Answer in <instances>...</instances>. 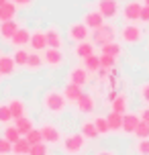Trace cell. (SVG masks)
<instances>
[{
  "instance_id": "obj_13",
  "label": "cell",
  "mask_w": 149,
  "mask_h": 155,
  "mask_svg": "<svg viewBox=\"0 0 149 155\" xmlns=\"http://www.w3.org/2000/svg\"><path fill=\"white\" fill-rule=\"evenodd\" d=\"M139 116L133 114V112H125L123 114V131L127 135H135V129H137V124H139Z\"/></svg>"
},
{
  "instance_id": "obj_35",
  "label": "cell",
  "mask_w": 149,
  "mask_h": 155,
  "mask_svg": "<svg viewBox=\"0 0 149 155\" xmlns=\"http://www.w3.org/2000/svg\"><path fill=\"white\" fill-rule=\"evenodd\" d=\"M94 124H96V129H98V135H106V133H110L106 116H98V118H94Z\"/></svg>"
},
{
  "instance_id": "obj_44",
  "label": "cell",
  "mask_w": 149,
  "mask_h": 155,
  "mask_svg": "<svg viewBox=\"0 0 149 155\" xmlns=\"http://www.w3.org/2000/svg\"><path fill=\"white\" fill-rule=\"evenodd\" d=\"M139 118H141V120H145V123L149 124V108H143V110H141V116H139Z\"/></svg>"
},
{
  "instance_id": "obj_1",
  "label": "cell",
  "mask_w": 149,
  "mask_h": 155,
  "mask_svg": "<svg viewBox=\"0 0 149 155\" xmlns=\"http://www.w3.org/2000/svg\"><path fill=\"white\" fill-rule=\"evenodd\" d=\"M43 108L51 112V114H61L65 110V96L63 92H57V90H49L43 96Z\"/></svg>"
},
{
  "instance_id": "obj_25",
  "label": "cell",
  "mask_w": 149,
  "mask_h": 155,
  "mask_svg": "<svg viewBox=\"0 0 149 155\" xmlns=\"http://www.w3.org/2000/svg\"><path fill=\"white\" fill-rule=\"evenodd\" d=\"M106 120H108V129L110 131H123V114L110 110V114L106 116Z\"/></svg>"
},
{
  "instance_id": "obj_49",
  "label": "cell",
  "mask_w": 149,
  "mask_h": 155,
  "mask_svg": "<svg viewBox=\"0 0 149 155\" xmlns=\"http://www.w3.org/2000/svg\"><path fill=\"white\" fill-rule=\"evenodd\" d=\"M0 80H2V74H0Z\"/></svg>"
},
{
  "instance_id": "obj_3",
  "label": "cell",
  "mask_w": 149,
  "mask_h": 155,
  "mask_svg": "<svg viewBox=\"0 0 149 155\" xmlns=\"http://www.w3.org/2000/svg\"><path fill=\"white\" fill-rule=\"evenodd\" d=\"M117 39V29L112 27V25H102V27H98L94 33H92V43H94V47H104L106 43H112Z\"/></svg>"
},
{
  "instance_id": "obj_24",
  "label": "cell",
  "mask_w": 149,
  "mask_h": 155,
  "mask_svg": "<svg viewBox=\"0 0 149 155\" xmlns=\"http://www.w3.org/2000/svg\"><path fill=\"white\" fill-rule=\"evenodd\" d=\"M29 151H31V143L25 137H21L16 143H12V153L15 155H29Z\"/></svg>"
},
{
  "instance_id": "obj_4",
  "label": "cell",
  "mask_w": 149,
  "mask_h": 155,
  "mask_svg": "<svg viewBox=\"0 0 149 155\" xmlns=\"http://www.w3.org/2000/svg\"><path fill=\"white\" fill-rule=\"evenodd\" d=\"M121 39H123L125 43H129V45H137V43H141V41H143V29H141V27H137L135 23H129L127 27H123Z\"/></svg>"
},
{
  "instance_id": "obj_6",
  "label": "cell",
  "mask_w": 149,
  "mask_h": 155,
  "mask_svg": "<svg viewBox=\"0 0 149 155\" xmlns=\"http://www.w3.org/2000/svg\"><path fill=\"white\" fill-rule=\"evenodd\" d=\"M39 131H41V137H43V143H51V145H55V143L61 141L59 129H57L55 124H51V123H45Z\"/></svg>"
},
{
  "instance_id": "obj_23",
  "label": "cell",
  "mask_w": 149,
  "mask_h": 155,
  "mask_svg": "<svg viewBox=\"0 0 149 155\" xmlns=\"http://www.w3.org/2000/svg\"><path fill=\"white\" fill-rule=\"evenodd\" d=\"M80 133H82L86 139H96V137H98V129H96L94 120H84V123H82Z\"/></svg>"
},
{
  "instance_id": "obj_30",
  "label": "cell",
  "mask_w": 149,
  "mask_h": 155,
  "mask_svg": "<svg viewBox=\"0 0 149 155\" xmlns=\"http://www.w3.org/2000/svg\"><path fill=\"white\" fill-rule=\"evenodd\" d=\"M41 65H43V55H39L37 51L29 53V59H27V68L35 71V70H41Z\"/></svg>"
},
{
  "instance_id": "obj_9",
  "label": "cell",
  "mask_w": 149,
  "mask_h": 155,
  "mask_svg": "<svg viewBox=\"0 0 149 155\" xmlns=\"http://www.w3.org/2000/svg\"><path fill=\"white\" fill-rule=\"evenodd\" d=\"M141 8L143 4H139V2H127L125 8H123V16H125L127 23H135V21H139V16H141Z\"/></svg>"
},
{
  "instance_id": "obj_40",
  "label": "cell",
  "mask_w": 149,
  "mask_h": 155,
  "mask_svg": "<svg viewBox=\"0 0 149 155\" xmlns=\"http://www.w3.org/2000/svg\"><path fill=\"white\" fill-rule=\"evenodd\" d=\"M12 153V143L6 141L4 137H0V155H8Z\"/></svg>"
},
{
  "instance_id": "obj_19",
  "label": "cell",
  "mask_w": 149,
  "mask_h": 155,
  "mask_svg": "<svg viewBox=\"0 0 149 155\" xmlns=\"http://www.w3.org/2000/svg\"><path fill=\"white\" fill-rule=\"evenodd\" d=\"M16 15V4L15 2H4L2 6H0V23H4V21H12Z\"/></svg>"
},
{
  "instance_id": "obj_38",
  "label": "cell",
  "mask_w": 149,
  "mask_h": 155,
  "mask_svg": "<svg viewBox=\"0 0 149 155\" xmlns=\"http://www.w3.org/2000/svg\"><path fill=\"white\" fill-rule=\"evenodd\" d=\"M8 120H12V112L8 104H0V123H8Z\"/></svg>"
},
{
  "instance_id": "obj_42",
  "label": "cell",
  "mask_w": 149,
  "mask_h": 155,
  "mask_svg": "<svg viewBox=\"0 0 149 155\" xmlns=\"http://www.w3.org/2000/svg\"><path fill=\"white\" fill-rule=\"evenodd\" d=\"M139 21L149 23V6H145V4H143V8H141V16H139Z\"/></svg>"
},
{
  "instance_id": "obj_10",
  "label": "cell",
  "mask_w": 149,
  "mask_h": 155,
  "mask_svg": "<svg viewBox=\"0 0 149 155\" xmlns=\"http://www.w3.org/2000/svg\"><path fill=\"white\" fill-rule=\"evenodd\" d=\"M8 41H10V45H15L16 49H23L25 45H29V41H31V33L27 31V29H23V27H18V31L8 39Z\"/></svg>"
},
{
  "instance_id": "obj_20",
  "label": "cell",
  "mask_w": 149,
  "mask_h": 155,
  "mask_svg": "<svg viewBox=\"0 0 149 155\" xmlns=\"http://www.w3.org/2000/svg\"><path fill=\"white\" fill-rule=\"evenodd\" d=\"M15 59H12V55H0V74L2 78L4 76H10L12 71H15Z\"/></svg>"
},
{
  "instance_id": "obj_17",
  "label": "cell",
  "mask_w": 149,
  "mask_h": 155,
  "mask_svg": "<svg viewBox=\"0 0 149 155\" xmlns=\"http://www.w3.org/2000/svg\"><path fill=\"white\" fill-rule=\"evenodd\" d=\"M78 110L82 114H90V112H94V98L90 96V94H82L78 98Z\"/></svg>"
},
{
  "instance_id": "obj_7",
  "label": "cell",
  "mask_w": 149,
  "mask_h": 155,
  "mask_svg": "<svg viewBox=\"0 0 149 155\" xmlns=\"http://www.w3.org/2000/svg\"><path fill=\"white\" fill-rule=\"evenodd\" d=\"M68 35H70L71 41L80 43V41H86V39H88V35H90V29L84 25V21H82V23H74V25H70V31H68Z\"/></svg>"
},
{
  "instance_id": "obj_36",
  "label": "cell",
  "mask_w": 149,
  "mask_h": 155,
  "mask_svg": "<svg viewBox=\"0 0 149 155\" xmlns=\"http://www.w3.org/2000/svg\"><path fill=\"white\" fill-rule=\"evenodd\" d=\"M25 139L29 141L31 145H35V143H43V137H41V131H39V129H35V127H33L31 131H29L27 135H25Z\"/></svg>"
},
{
  "instance_id": "obj_37",
  "label": "cell",
  "mask_w": 149,
  "mask_h": 155,
  "mask_svg": "<svg viewBox=\"0 0 149 155\" xmlns=\"http://www.w3.org/2000/svg\"><path fill=\"white\" fill-rule=\"evenodd\" d=\"M47 153H49L47 143H35V145H31V151H29V155H47Z\"/></svg>"
},
{
  "instance_id": "obj_28",
  "label": "cell",
  "mask_w": 149,
  "mask_h": 155,
  "mask_svg": "<svg viewBox=\"0 0 149 155\" xmlns=\"http://www.w3.org/2000/svg\"><path fill=\"white\" fill-rule=\"evenodd\" d=\"M15 127L18 129L21 135H27V133L33 129V120L27 118V116H21V118H15Z\"/></svg>"
},
{
  "instance_id": "obj_29",
  "label": "cell",
  "mask_w": 149,
  "mask_h": 155,
  "mask_svg": "<svg viewBox=\"0 0 149 155\" xmlns=\"http://www.w3.org/2000/svg\"><path fill=\"white\" fill-rule=\"evenodd\" d=\"M102 53L106 55H112V57H121V53H123V47H121V43H117V41H112V43H106V45L102 47Z\"/></svg>"
},
{
  "instance_id": "obj_47",
  "label": "cell",
  "mask_w": 149,
  "mask_h": 155,
  "mask_svg": "<svg viewBox=\"0 0 149 155\" xmlns=\"http://www.w3.org/2000/svg\"><path fill=\"white\" fill-rule=\"evenodd\" d=\"M143 4H145V6H149V0H143Z\"/></svg>"
},
{
  "instance_id": "obj_22",
  "label": "cell",
  "mask_w": 149,
  "mask_h": 155,
  "mask_svg": "<svg viewBox=\"0 0 149 155\" xmlns=\"http://www.w3.org/2000/svg\"><path fill=\"white\" fill-rule=\"evenodd\" d=\"M8 108H10V112H12V118H21V116H25V102L21 100V98H12V100L8 102Z\"/></svg>"
},
{
  "instance_id": "obj_8",
  "label": "cell",
  "mask_w": 149,
  "mask_h": 155,
  "mask_svg": "<svg viewBox=\"0 0 149 155\" xmlns=\"http://www.w3.org/2000/svg\"><path fill=\"white\" fill-rule=\"evenodd\" d=\"M43 63L49 65V68H59V65L63 63L61 49H51V47H47L45 53H43Z\"/></svg>"
},
{
  "instance_id": "obj_48",
  "label": "cell",
  "mask_w": 149,
  "mask_h": 155,
  "mask_svg": "<svg viewBox=\"0 0 149 155\" xmlns=\"http://www.w3.org/2000/svg\"><path fill=\"white\" fill-rule=\"evenodd\" d=\"M4 2H8V0H0V6H2V4H4Z\"/></svg>"
},
{
  "instance_id": "obj_39",
  "label": "cell",
  "mask_w": 149,
  "mask_h": 155,
  "mask_svg": "<svg viewBox=\"0 0 149 155\" xmlns=\"http://www.w3.org/2000/svg\"><path fill=\"white\" fill-rule=\"evenodd\" d=\"M137 155H149V139H139V143H137Z\"/></svg>"
},
{
  "instance_id": "obj_41",
  "label": "cell",
  "mask_w": 149,
  "mask_h": 155,
  "mask_svg": "<svg viewBox=\"0 0 149 155\" xmlns=\"http://www.w3.org/2000/svg\"><path fill=\"white\" fill-rule=\"evenodd\" d=\"M139 96H141V100L145 102V104H149V82H145V84L139 88Z\"/></svg>"
},
{
  "instance_id": "obj_16",
  "label": "cell",
  "mask_w": 149,
  "mask_h": 155,
  "mask_svg": "<svg viewBox=\"0 0 149 155\" xmlns=\"http://www.w3.org/2000/svg\"><path fill=\"white\" fill-rule=\"evenodd\" d=\"M29 45L33 47V51H43V49H47V37H45V33H43V31L31 33V41H29Z\"/></svg>"
},
{
  "instance_id": "obj_34",
  "label": "cell",
  "mask_w": 149,
  "mask_h": 155,
  "mask_svg": "<svg viewBox=\"0 0 149 155\" xmlns=\"http://www.w3.org/2000/svg\"><path fill=\"white\" fill-rule=\"evenodd\" d=\"M21 137H23V135L18 133V129H16L15 124H12V127H6V131H4V139H6V141H10V143H16Z\"/></svg>"
},
{
  "instance_id": "obj_14",
  "label": "cell",
  "mask_w": 149,
  "mask_h": 155,
  "mask_svg": "<svg viewBox=\"0 0 149 155\" xmlns=\"http://www.w3.org/2000/svg\"><path fill=\"white\" fill-rule=\"evenodd\" d=\"M70 82L82 86V88L88 84V71L84 70V65H78V68H74V70L70 71Z\"/></svg>"
},
{
  "instance_id": "obj_33",
  "label": "cell",
  "mask_w": 149,
  "mask_h": 155,
  "mask_svg": "<svg viewBox=\"0 0 149 155\" xmlns=\"http://www.w3.org/2000/svg\"><path fill=\"white\" fill-rule=\"evenodd\" d=\"M135 137L137 139H149V124L145 120H139L137 129H135Z\"/></svg>"
},
{
  "instance_id": "obj_27",
  "label": "cell",
  "mask_w": 149,
  "mask_h": 155,
  "mask_svg": "<svg viewBox=\"0 0 149 155\" xmlns=\"http://www.w3.org/2000/svg\"><path fill=\"white\" fill-rule=\"evenodd\" d=\"M110 108H112V112H118V114H125L127 112V98L123 96V94H118L114 100L110 102Z\"/></svg>"
},
{
  "instance_id": "obj_11",
  "label": "cell",
  "mask_w": 149,
  "mask_h": 155,
  "mask_svg": "<svg viewBox=\"0 0 149 155\" xmlns=\"http://www.w3.org/2000/svg\"><path fill=\"white\" fill-rule=\"evenodd\" d=\"M84 25H86L90 31H96L98 27H102V25H104V16H102L98 10H90V12L84 16Z\"/></svg>"
},
{
  "instance_id": "obj_21",
  "label": "cell",
  "mask_w": 149,
  "mask_h": 155,
  "mask_svg": "<svg viewBox=\"0 0 149 155\" xmlns=\"http://www.w3.org/2000/svg\"><path fill=\"white\" fill-rule=\"evenodd\" d=\"M16 31H18V25H16L15 21H4V23H0V37L2 39H10Z\"/></svg>"
},
{
  "instance_id": "obj_15",
  "label": "cell",
  "mask_w": 149,
  "mask_h": 155,
  "mask_svg": "<svg viewBox=\"0 0 149 155\" xmlns=\"http://www.w3.org/2000/svg\"><path fill=\"white\" fill-rule=\"evenodd\" d=\"M45 37H47V47H51V49H61L63 39H61V33L57 31L55 27H51V29L45 31Z\"/></svg>"
},
{
  "instance_id": "obj_46",
  "label": "cell",
  "mask_w": 149,
  "mask_h": 155,
  "mask_svg": "<svg viewBox=\"0 0 149 155\" xmlns=\"http://www.w3.org/2000/svg\"><path fill=\"white\" fill-rule=\"evenodd\" d=\"M117 96H118V94H117V90H110V94H108V100L112 102L114 98H117Z\"/></svg>"
},
{
  "instance_id": "obj_2",
  "label": "cell",
  "mask_w": 149,
  "mask_h": 155,
  "mask_svg": "<svg viewBox=\"0 0 149 155\" xmlns=\"http://www.w3.org/2000/svg\"><path fill=\"white\" fill-rule=\"evenodd\" d=\"M61 147H63V153L78 155V153L84 151V147H86V137H84L82 133H71V135H68V137L63 139Z\"/></svg>"
},
{
  "instance_id": "obj_5",
  "label": "cell",
  "mask_w": 149,
  "mask_h": 155,
  "mask_svg": "<svg viewBox=\"0 0 149 155\" xmlns=\"http://www.w3.org/2000/svg\"><path fill=\"white\" fill-rule=\"evenodd\" d=\"M118 0H98L96 2V10L100 12L104 18H114L118 12Z\"/></svg>"
},
{
  "instance_id": "obj_45",
  "label": "cell",
  "mask_w": 149,
  "mask_h": 155,
  "mask_svg": "<svg viewBox=\"0 0 149 155\" xmlns=\"http://www.w3.org/2000/svg\"><path fill=\"white\" fill-rule=\"evenodd\" d=\"M96 155H117V153H114V151H110V149H100Z\"/></svg>"
},
{
  "instance_id": "obj_32",
  "label": "cell",
  "mask_w": 149,
  "mask_h": 155,
  "mask_svg": "<svg viewBox=\"0 0 149 155\" xmlns=\"http://www.w3.org/2000/svg\"><path fill=\"white\" fill-rule=\"evenodd\" d=\"M114 65H117V57L100 53V68H104V70H114Z\"/></svg>"
},
{
  "instance_id": "obj_26",
  "label": "cell",
  "mask_w": 149,
  "mask_h": 155,
  "mask_svg": "<svg viewBox=\"0 0 149 155\" xmlns=\"http://www.w3.org/2000/svg\"><path fill=\"white\" fill-rule=\"evenodd\" d=\"M84 61V70L90 74V71H98L100 70V55H90V57H86V59H82Z\"/></svg>"
},
{
  "instance_id": "obj_43",
  "label": "cell",
  "mask_w": 149,
  "mask_h": 155,
  "mask_svg": "<svg viewBox=\"0 0 149 155\" xmlns=\"http://www.w3.org/2000/svg\"><path fill=\"white\" fill-rule=\"evenodd\" d=\"M35 0H15V4L16 6H31Z\"/></svg>"
},
{
  "instance_id": "obj_12",
  "label": "cell",
  "mask_w": 149,
  "mask_h": 155,
  "mask_svg": "<svg viewBox=\"0 0 149 155\" xmlns=\"http://www.w3.org/2000/svg\"><path fill=\"white\" fill-rule=\"evenodd\" d=\"M63 96H65V100L68 102H78V98L82 96V86H78V84H71V82H68V84L63 86Z\"/></svg>"
},
{
  "instance_id": "obj_18",
  "label": "cell",
  "mask_w": 149,
  "mask_h": 155,
  "mask_svg": "<svg viewBox=\"0 0 149 155\" xmlns=\"http://www.w3.org/2000/svg\"><path fill=\"white\" fill-rule=\"evenodd\" d=\"M74 53L78 59H86L90 55L94 53V43H88V41H80L76 43V49H74Z\"/></svg>"
},
{
  "instance_id": "obj_31",
  "label": "cell",
  "mask_w": 149,
  "mask_h": 155,
  "mask_svg": "<svg viewBox=\"0 0 149 155\" xmlns=\"http://www.w3.org/2000/svg\"><path fill=\"white\" fill-rule=\"evenodd\" d=\"M12 59L18 68H27V59H29V53L25 51V49H16L15 53H12Z\"/></svg>"
}]
</instances>
